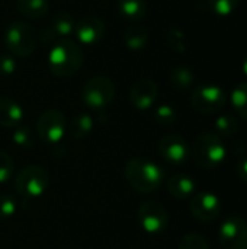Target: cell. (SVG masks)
Segmentation results:
<instances>
[{"label": "cell", "instance_id": "obj_31", "mask_svg": "<svg viewBox=\"0 0 247 249\" xmlns=\"http://www.w3.org/2000/svg\"><path fill=\"white\" fill-rule=\"evenodd\" d=\"M17 210L16 198L10 194H1L0 196V219H9L12 217Z\"/></svg>", "mask_w": 247, "mask_h": 249}, {"label": "cell", "instance_id": "obj_27", "mask_svg": "<svg viewBox=\"0 0 247 249\" xmlns=\"http://www.w3.org/2000/svg\"><path fill=\"white\" fill-rule=\"evenodd\" d=\"M239 4H240V0H208L210 10L220 16H227L233 13Z\"/></svg>", "mask_w": 247, "mask_h": 249}, {"label": "cell", "instance_id": "obj_8", "mask_svg": "<svg viewBox=\"0 0 247 249\" xmlns=\"http://www.w3.org/2000/svg\"><path fill=\"white\" fill-rule=\"evenodd\" d=\"M66 117L58 109L44 111L36 121V134L45 144H58L66 134Z\"/></svg>", "mask_w": 247, "mask_h": 249}, {"label": "cell", "instance_id": "obj_32", "mask_svg": "<svg viewBox=\"0 0 247 249\" xmlns=\"http://www.w3.org/2000/svg\"><path fill=\"white\" fill-rule=\"evenodd\" d=\"M16 70V60L12 54H0V76L6 77Z\"/></svg>", "mask_w": 247, "mask_h": 249}, {"label": "cell", "instance_id": "obj_10", "mask_svg": "<svg viewBox=\"0 0 247 249\" xmlns=\"http://www.w3.org/2000/svg\"><path fill=\"white\" fill-rule=\"evenodd\" d=\"M218 239L224 249H247V222L239 216H230L221 223Z\"/></svg>", "mask_w": 247, "mask_h": 249}, {"label": "cell", "instance_id": "obj_25", "mask_svg": "<svg viewBox=\"0 0 247 249\" xmlns=\"http://www.w3.org/2000/svg\"><path fill=\"white\" fill-rule=\"evenodd\" d=\"M166 41L173 51L183 53L186 50V36H185L183 31L176 26H172L166 32Z\"/></svg>", "mask_w": 247, "mask_h": 249}, {"label": "cell", "instance_id": "obj_1", "mask_svg": "<svg viewBox=\"0 0 247 249\" xmlns=\"http://www.w3.org/2000/svg\"><path fill=\"white\" fill-rule=\"evenodd\" d=\"M125 178L135 191L150 194L163 184L165 172L153 160L143 156H134L125 165Z\"/></svg>", "mask_w": 247, "mask_h": 249}, {"label": "cell", "instance_id": "obj_23", "mask_svg": "<svg viewBox=\"0 0 247 249\" xmlns=\"http://www.w3.org/2000/svg\"><path fill=\"white\" fill-rule=\"evenodd\" d=\"M239 128H240L239 120L231 114H223L215 120V130L218 133L217 136L220 137H233L236 136Z\"/></svg>", "mask_w": 247, "mask_h": 249}, {"label": "cell", "instance_id": "obj_12", "mask_svg": "<svg viewBox=\"0 0 247 249\" xmlns=\"http://www.w3.org/2000/svg\"><path fill=\"white\" fill-rule=\"evenodd\" d=\"M160 156L170 165H182L191 156V149L188 142L178 134H166L159 142Z\"/></svg>", "mask_w": 247, "mask_h": 249}, {"label": "cell", "instance_id": "obj_14", "mask_svg": "<svg viewBox=\"0 0 247 249\" xmlns=\"http://www.w3.org/2000/svg\"><path fill=\"white\" fill-rule=\"evenodd\" d=\"M74 16L68 12H60L57 13L51 23L45 28H42L39 31V39L44 44H51L54 42L57 38H67L68 35H71L74 32Z\"/></svg>", "mask_w": 247, "mask_h": 249}, {"label": "cell", "instance_id": "obj_11", "mask_svg": "<svg viewBox=\"0 0 247 249\" xmlns=\"http://www.w3.org/2000/svg\"><path fill=\"white\" fill-rule=\"evenodd\" d=\"M191 213L202 223L214 222L221 213V201L218 196L211 191L197 193L191 200Z\"/></svg>", "mask_w": 247, "mask_h": 249}, {"label": "cell", "instance_id": "obj_2", "mask_svg": "<svg viewBox=\"0 0 247 249\" xmlns=\"http://www.w3.org/2000/svg\"><path fill=\"white\" fill-rule=\"evenodd\" d=\"M83 64L82 47L68 38L57 41L48 54V69L57 77L74 76Z\"/></svg>", "mask_w": 247, "mask_h": 249}, {"label": "cell", "instance_id": "obj_18", "mask_svg": "<svg viewBox=\"0 0 247 249\" xmlns=\"http://www.w3.org/2000/svg\"><path fill=\"white\" fill-rule=\"evenodd\" d=\"M116 10L128 22H138L147 13L146 0H116Z\"/></svg>", "mask_w": 247, "mask_h": 249}, {"label": "cell", "instance_id": "obj_6", "mask_svg": "<svg viewBox=\"0 0 247 249\" xmlns=\"http://www.w3.org/2000/svg\"><path fill=\"white\" fill-rule=\"evenodd\" d=\"M115 98V85L106 76H93L82 88V101L92 109L108 107Z\"/></svg>", "mask_w": 247, "mask_h": 249}, {"label": "cell", "instance_id": "obj_24", "mask_svg": "<svg viewBox=\"0 0 247 249\" xmlns=\"http://www.w3.org/2000/svg\"><path fill=\"white\" fill-rule=\"evenodd\" d=\"M230 101H231V105H233L234 111L243 120H247V82L239 83L233 89Z\"/></svg>", "mask_w": 247, "mask_h": 249}, {"label": "cell", "instance_id": "obj_21", "mask_svg": "<svg viewBox=\"0 0 247 249\" xmlns=\"http://www.w3.org/2000/svg\"><path fill=\"white\" fill-rule=\"evenodd\" d=\"M19 13L28 19H39L47 15L49 9L48 0H16Z\"/></svg>", "mask_w": 247, "mask_h": 249}, {"label": "cell", "instance_id": "obj_26", "mask_svg": "<svg viewBox=\"0 0 247 249\" xmlns=\"http://www.w3.org/2000/svg\"><path fill=\"white\" fill-rule=\"evenodd\" d=\"M176 111L173 107L165 104V105H159L156 109H154V120L159 125H163V127H169L172 125L175 121H176Z\"/></svg>", "mask_w": 247, "mask_h": 249}, {"label": "cell", "instance_id": "obj_29", "mask_svg": "<svg viewBox=\"0 0 247 249\" xmlns=\"http://www.w3.org/2000/svg\"><path fill=\"white\" fill-rule=\"evenodd\" d=\"M13 171H15L13 159L10 158L9 153H6L4 150H0V184H4L9 179H12Z\"/></svg>", "mask_w": 247, "mask_h": 249}, {"label": "cell", "instance_id": "obj_7", "mask_svg": "<svg viewBox=\"0 0 247 249\" xmlns=\"http://www.w3.org/2000/svg\"><path fill=\"white\" fill-rule=\"evenodd\" d=\"M226 102H227L226 92L214 83L199 85L192 90V95H191L192 107L198 112L207 114V115L220 112L224 108Z\"/></svg>", "mask_w": 247, "mask_h": 249}, {"label": "cell", "instance_id": "obj_20", "mask_svg": "<svg viewBox=\"0 0 247 249\" xmlns=\"http://www.w3.org/2000/svg\"><path fill=\"white\" fill-rule=\"evenodd\" d=\"M92 130H93V117L87 112L76 114L68 127V133H70L71 139H74V140H82V139L87 137Z\"/></svg>", "mask_w": 247, "mask_h": 249}, {"label": "cell", "instance_id": "obj_19", "mask_svg": "<svg viewBox=\"0 0 247 249\" xmlns=\"http://www.w3.org/2000/svg\"><path fill=\"white\" fill-rule=\"evenodd\" d=\"M148 42V31L141 25H131L124 32V44L128 50L140 51Z\"/></svg>", "mask_w": 247, "mask_h": 249}, {"label": "cell", "instance_id": "obj_4", "mask_svg": "<svg viewBox=\"0 0 247 249\" xmlns=\"http://www.w3.org/2000/svg\"><path fill=\"white\" fill-rule=\"evenodd\" d=\"M13 185L23 198H38L48 190L49 175L38 165H28L17 172Z\"/></svg>", "mask_w": 247, "mask_h": 249}, {"label": "cell", "instance_id": "obj_15", "mask_svg": "<svg viewBox=\"0 0 247 249\" xmlns=\"http://www.w3.org/2000/svg\"><path fill=\"white\" fill-rule=\"evenodd\" d=\"M74 34L77 41L83 45H95L105 35V23L93 15L82 18L74 25Z\"/></svg>", "mask_w": 247, "mask_h": 249}, {"label": "cell", "instance_id": "obj_3", "mask_svg": "<svg viewBox=\"0 0 247 249\" xmlns=\"http://www.w3.org/2000/svg\"><path fill=\"white\" fill-rule=\"evenodd\" d=\"M192 156L198 166L204 169H217L226 160L227 149L220 136L204 133L197 137L192 146Z\"/></svg>", "mask_w": 247, "mask_h": 249}, {"label": "cell", "instance_id": "obj_30", "mask_svg": "<svg viewBox=\"0 0 247 249\" xmlns=\"http://www.w3.org/2000/svg\"><path fill=\"white\" fill-rule=\"evenodd\" d=\"M178 249H208V244L201 235L188 233L181 239Z\"/></svg>", "mask_w": 247, "mask_h": 249}, {"label": "cell", "instance_id": "obj_17", "mask_svg": "<svg viewBox=\"0 0 247 249\" xmlns=\"http://www.w3.org/2000/svg\"><path fill=\"white\" fill-rule=\"evenodd\" d=\"M23 108L13 99L0 96V125L1 127H19L23 121Z\"/></svg>", "mask_w": 247, "mask_h": 249}, {"label": "cell", "instance_id": "obj_33", "mask_svg": "<svg viewBox=\"0 0 247 249\" xmlns=\"http://www.w3.org/2000/svg\"><path fill=\"white\" fill-rule=\"evenodd\" d=\"M237 175H239V178L247 184V158L245 159H242L240 162H239V165H237Z\"/></svg>", "mask_w": 247, "mask_h": 249}, {"label": "cell", "instance_id": "obj_16", "mask_svg": "<svg viewBox=\"0 0 247 249\" xmlns=\"http://www.w3.org/2000/svg\"><path fill=\"white\" fill-rule=\"evenodd\" d=\"M166 188L169 191V194L176 198V200H186L189 197H192L195 194L197 190V184L195 181L185 174H176L172 175L167 182H166Z\"/></svg>", "mask_w": 247, "mask_h": 249}, {"label": "cell", "instance_id": "obj_34", "mask_svg": "<svg viewBox=\"0 0 247 249\" xmlns=\"http://www.w3.org/2000/svg\"><path fill=\"white\" fill-rule=\"evenodd\" d=\"M243 71H245V74L247 76V55L245 57V60H243Z\"/></svg>", "mask_w": 247, "mask_h": 249}, {"label": "cell", "instance_id": "obj_28", "mask_svg": "<svg viewBox=\"0 0 247 249\" xmlns=\"http://www.w3.org/2000/svg\"><path fill=\"white\" fill-rule=\"evenodd\" d=\"M12 140L16 143V146L29 149L35 143V134L29 127H16V130L12 134Z\"/></svg>", "mask_w": 247, "mask_h": 249}, {"label": "cell", "instance_id": "obj_22", "mask_svg": "<svg viewBox=\"0 0 247 249\" xmlns=\"http://www.w3.org/2000/svg\"><path fill=\"white\" fill-rule=\"evenodd\" d=\"M169 82L178 90H188L195 82V74L189 67L179 66L169 73Z\"/></svg>", "mask_w": 247, "mask_h": 249}, {"label": "cell", "instance_id": "obj_9", "mask_svg": "<svg viewBox=\"0 0 247 249\" xmlns=\"http://www.w3.org/2000/svg\"><path fill=\"white\" fill-rule=\"evenodd\" d=\"M138 223L144 232L150 235H159L169 226V213L157 201H146L138 207Z\"/></svg>", "mask_w": 247, "mask_h": 249}, {"label": "cell", "instance_id": "obj_13", "mask_svg": "<svg viewBox=\"0 0 247 249\" xmlns=\"http://www.w3.org/2000/svg\"><path fill=\"white\" fill-rule=\"evenodd\" d=\"M159 98V86L153 79L137 80L130 90V102L138 111L150 109Z\"/></svg>", "mask_w": 247, "mask_h": 249}, {"label": "cell", "instance_id": "obj_5", "mask_svg": "<svg viewBox=\"0 0 247 249\" xmlns=\"http://www.w3.org/2000/svg\"><path fill=\"white\" fill-rule=\"evenodd\" d=\"M4 45L15 57H29L36 48V34L29 23L16 20L4 32Z\"/></svg>", "mask_w": 247, "mask_h": 249}]
</instances>
